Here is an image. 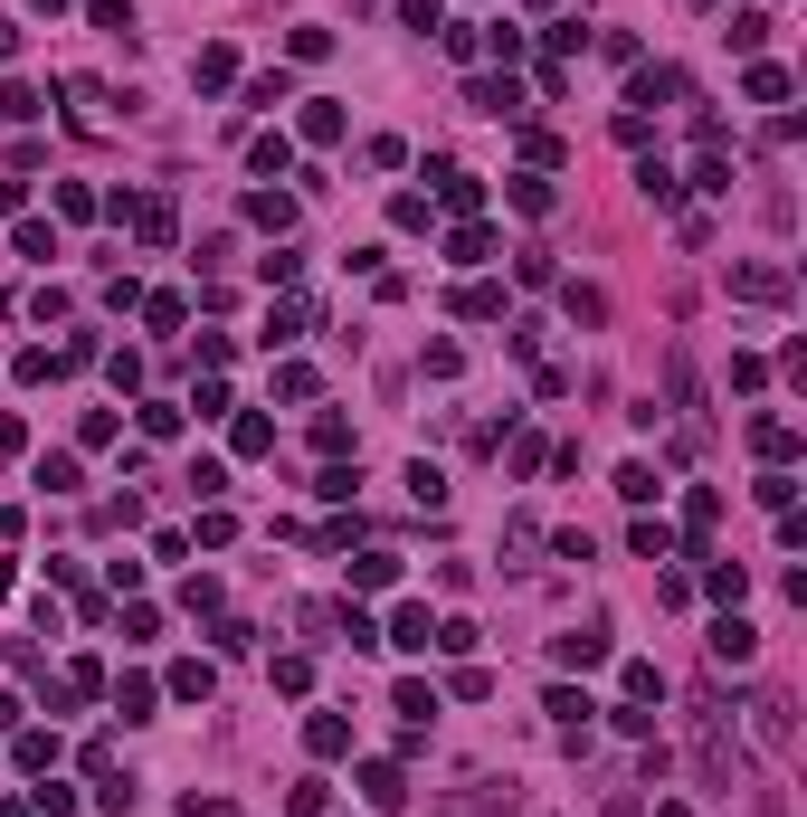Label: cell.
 <instances>
[{
	"label": "cell",
	"instance_id": "obj_27",
	"mask_svg": "<svg viewBox=\"0 0 807 817\" xmlns=\"http://www.w3.org/2000/svg\"><path fill=\"white\" fill-rule=\"evenodd\" d=\"M38 485L48 495H76V457H38Z\"/></svg>",
	"mask_w": 807,
	"mask_h": 817
},
{
	"label": "cell",
	"instance_id": "obj_9",
	"mask_svg": "<svg viewBox=\"0 0 807 817\" xmlns=\"http://www.w3.org/2000/svg\"><path fill=\"white\" fill-rule=\"evenodd\" d=\"M361 789H371V808H399V799H409V780H399V760H371V770H361Z\"/></svg>",
	"mask_w": 807,
	"mask_h": 817
},
{
	"label": "cell",
	"instance_id": "obj_13",
	"mask_svg": "<svg viewBox=\"0 0 807 817\" xmlns=\"http://www.w3.org/2000/svg\"><path fill=\"white\" fill-rule=\"evenodd\" d=\"M247 219H257V228H295V200H285V190H257V200H247Z\"/></svg>",
	"mask_w": 807,
	"mask_h": 817
},
{
	"label": "cell",
	"instance_id": "obj_17",
	"mask_svg": "<svg viewBox=\"0 0 807 817\" xmlns=\"http://www.w3.org/2000/svg\"><path fill=\"white\" fill-rule=\"evenodd\" d=\"M437 190H447V210H475V200H485V181H475V172H437Z\"/></svg>",
	"mask_w": 807,
	"mask_h": 817
},
{
	"label": "cell",
	"instance_id": "obj_30",
	"mask_svg": "<svg viewBox=\"0 0 807 817\" xmlns=\"http://www.w3.org/2000/svg\"><path fill=\"white\" fill-rule=\"evenodd\" d=\"M343 134V106H305V143H333Z\"/></svg>",
	"mask_w": 807,
	"mask_h": 817
},
{
	"label": "cell",
	"instance_id": "obj_23",
	"mask_svg": "<svg viewBox=\"0 0 807 817\" xmlns=\"http://www.w3.org/2000/svg\"><path fill=\"white\" fill-rule=\"evenodd\" d=\"M694 190H712V200H722V190H732V162H722V152H703V162H694Z\"/></svg>",
	"mask_w": 807,
	"mask_h": 817
},
{
	"label": "cell",
	"instance_id": "obj_11",
	"mask_svg": "<svg viewBox=\"0 0 807 817\" xmlns=\"http://www.w3.org/2000/svg\"><path fill=\"white\" fill-rule=\"evenodd\" d=\"M636 190H646V200H656V210H674V200H684V181H674L666 162H646V172H636Z\"/></svg>",
	"mask_w": 807,
	"mask_h": 817
},
{
	"label": "cell",
	"instance_id": "obj_15",
	"mask_svg": "<svg viewBox=\"0 0 807 817\" xmlns=\"http://www.w3.org/2000/svg\"><path fill=\"white\" fill-rule=\"evenodd\" d=\"M134 228L162 248V238H172V200H134Z\"/></svg>",
	"mask_w": 807,
	"mask_h": 817
},
{
	"label": "cell",
	"instance_id": "obj_7",
	"mask_svg": "<svg viewBox=\"0 0 807 817\" xmlns=\"http://www.w3.org/2000/svg\"><path fill=\"white\" fill-rule=\"evenodd\" d=\"M389 646H409V656L437 646V618H427V608H399V618H389Z\"/></svg>",
	"mask_w": 807,
	"mask_h": 817
},
{
	"label": "cell",
	"instance_id": "obj_34",
	"mask_svg": "<svg viewBox=\"0 0 807 817\" xmlns=\"http://www.w3.org/2000/svg\"><path fill=\"white\" fill-rule=\"evenodd\" d=\"M656 817H694V808H674V799H666V808H656Z\"/></svg>",
	"mask_w": 807,
	"mask_h": 817
},
{
	"label": "cell",
	"instance_id": "obj_14",
	"mask_svg": "<svg viewBox=\"0 0 807 817\" xmlns=\"http://www.w3.org/2000/svg\"><path fill=\"white\" fill-rule=\"evenodd\" d=\"M305 323H314V305H276V314H266V352H276V343H295Z\"/></svg>",
	"mask_w": 807,
	"mask_h": 817
},
{
	"label": "cell",
	"instance_id": "obj_10",
	"mask_svg": "<svg viewBox=\"0 0 807 817\" xmlns=\"http://www.w3.org/2000/svg\"><path fill=\"white\" fill-rule=\"evenodd\" d=\"M551 656H561V666H580V676H589L598 656H608V628H580V637H561V646H551Z\"/></svg>",
	"mask_w": 807,
	"mask_h": 817
},
{
	"label": "cell",
	"instance_id": "obj_3",
	"mask_svg": "<svg viewBox=\"0 0 807 817\" xmlns=\"http://www.w3.org/2000/svg\"><path fill=\"white\" fill-rule=\"evenodd\" d=\"M712 656H722V666H750V656H760V628H750V618H722V628H712Z\"/></svg>",
	"mask_w": 807,
	"mask_h": 817
},
{
	"label": "cell",
	"instance_id": "obj_20",
	"mask_svg": "<svg viewBox=\"0 0 807 817\" xmlns=\"http://www.w3.org/2000/svg\"><path fill=\"white\" fill-rule=\"evenodd\" d=\"M351 580H361V590H389V580H399V561H389V552H361V561H351Z\"/></svg>",
	"mask_w": 807,
	"mask_h": 817
},
{
	"label": "cell",
	"instance_id": "obj_5",
	"mask_svg": "<svg viewBox=\"0 0 807 817\" xmlns=\"http://www.w3.org/2000/svg\"><path fill=\"white\" fill-rule=\"evenodd\" d=\"M674 96H684V76H674V67H646V76H636V96H628V114H646V106H674Z\"/></svg>",
	"mask_w": 807,
	"mask_h": 817
},
{
	"label": "cell",
	"instance_id": "obj_31",
	"mask_svg": "<svg viewBox=\"0 0 807 817\" xmlns=\"http://www.w3.org/2000/svg\"><path fill=\"white\" fill-rule=\"evenodd\" d=\"M447 257H457V267H475V257H494V238H485V228H457V238H447Z\"/></svg>",
	"mask_w": 807,
	"mask_h": 817
},
{
	"label": "cell",
	"instance_id": "obj_33",
	"mask_svg": "<svg viewBox=\"0 0 807 817\" xmlns=\"http://www.w3.org/2000/svg\"><path fill=\"white\" fill-rule=\"evenodd\" d=\"M10 48H20V29H10V20H0V58H10Z\"/></svg>",
	"mask_w": 807,
	"mask_h": 817
},
{
	"label": "cell",
	"instance_id": "obj_19",
	"mask_svg": "<svg viewBox=\"0 0 807 817\" xmlns=\"http://www.w3.org/2000/svg\"><path fill=\"white\" fill-rule=\"evenodd\" d=\"M0 114H10V124H38L48 106H38V86H0Z\"/></svg>",
	"mask_w": 807,
	"mask_h": 817
},
{
	"label": "cell",
	"instance_id": "obj_4",
	"mask_svg": "<svg viewBox=\"0 0 807 817\" xmlns=\"http://www.w3.org/2000/svg\"><path fill=\"white\" fill-rule=\"evenodd\" d=\"M465 106L475 114H523V86L513 76H485V86H465Z\"/></svg>",
	"mask_w": 807,
	"mask_h": 817
},
{
	"label": "cell",
	"instance_id": "obj_8",
	"mask_svg": "<svg viewBox=\"0 0 807 817\" xmlns=\"http://www.w3.org/2000/svg\"><path fill=\"white\" fill-rule=\"evenodd\" d=\"M750 447H760L770 466H789V457H798V428H789V419H760V428H750Z\"/></svg>",
	"mask_w": 807,
	"mask_h": 817
},
{
	"label": "cell",
	"instance_id": "obj_2",
	"mask_svg": "<svg viewBox=\"0 0 807 817\" xmlns=\"http://www.w3.org/2000/svg\"><path fill=\"white\" fill-rule=\"evenodd\" d=\"M741 305H789V267H732Z\"/></svg>",
	"mask_w": 807,
	"mask_h": 817
},
{
	"label": "cell",
	"instance_id": "obj_29",
	"mask_svg": "<svg viewBox=\"0 0 807 817\" xmlns=\"http://www.w3.org/2000/svg\"><path fill=\"white\" fill-rule=\"evenodd\" d=\"M190 76H200V86H228V76H238V58H228V48H200V67H190Z\"/></svg>",
	"mask_w": 807,
	"mask_h": 817
},
{
	"label": "cell",
	"instance_id": "obj_6",
	"mask_svg": "<svg viewBox=\"0 0 807 817\" xmlns=\"http://www.w3.org/2000/svg\"><path fill=\"white\" fill-rule=\"evenodd\" d=\"M305 742H314V760H343V751H351V722H343V713H314V722H305Z\"/></svg>",
	"mask_w": 807,
	"mask_h": 817
},
{
	"label": "cell",
	"instance_id": "obj_22",
	"mask_svg": "<svg viewBox=\"0 0 807 817\" xmlns=\"http://www.w3.org/2000/svg\"><path fill=\"white\" fill-rule=\"evenodd\" d=\"M114 713H124V722H142V713H152V684L124 676V684H114Z\"/></svg>",
	"mask_w": 807,
	"mask_h": 817
},
{
	"label": "cell",
	"instance_id": "obj_12",
	"mask_svg": "<svg viewBox=\"0 0 807 817\" xmlns=\"http://www.w3.org/2000/svg\"><path fill=\"white\" fill-rule=\"evenodd\" d=\"M703 590H712V599L732 608V599H741V590H750V570H741V561H712V570H703Z\"/></svg>",
	"mask_w": 807,
	"mask_h": 817
},
{
	"label": "cell",
	"instance_id": "obj_1",
	"mask_svg": "<svg viewBox=\"0 0 807 817\" xmlns=\"http://www.w3.org/2000/svg\"><path fill=\"white\" fill-rule=\"evenodd\" d=\"M750 742L770 751V760L798 751V713H789V694H750Z\"/></svg>",
	"mask_w": 807,
	"mask_h": 817
},
{
	"label": "cell",
	"instance_id": "obj_32",
	"mask_svg": "<svg viewBox=\"0 0 807 817\" xmlns=\"http://www.w3.org/2000/svg\"><path fill=\"white\" fill-rule=\"evenodd\" d=\"M181 817H238L228 799H181Z\"/></svg>",
	"mask_w": 807,
	"mask_h": 817
},
{
	"label": "cell",
	"instance_id": "obj_28",
	"mask_svg": "<svg viewBox=\"0 0 807 817\" xmlns=\"http://www.w3.org/2000/svg\"><path fill=\"white\" fill-rule=\"evenodd\" d=\"M656 694H666V676H656V666L636 656V666H628V704H656Z\"/></svg>",
	"mask_w": 807,
	"mask_h": 817
},
{
	"label": "cell",
	"instance_id": "obj_18",
	"mask_svg": "<svg viewBox=\"0 0 807 817\" xmlns=\"http://www.w3.org/2000/svg\"><path fill=\"white\" fill-rule=\"evenodd\" d=\"M628 542H636V561H674V533H666V523H636Z\"/></svg>",
	"mask_w": 807,
	"mask_h": 817
},
{
	"label": "cell",
	"instance_id": "obj_35",
	"mask_svg": "<svg viewBox=\"0 0 807 817\" xmlns=\"http://www.w3.org/2000/svg\"><path fill=\"white\" fill-rule=\"evenodd\" d=\"M694 10H712V0H694Z\"/></svg>",
	"mask_w": 807,
	"mask_h": 817
},
{
	"label": "cell",
	"instance_id": "obj_21",
	"mask_svg": "<svg viewBox=\"0 0 807 817\" xmlns=\"http://www.w3.org/2000/svg\"><path fill=\"white\" fill-rule=\"evenodd\" d=\"M684 523H694V542H703L712 523H722V495H712V485H694V504H684Z\"/></svg>",
	"mask_w": 807,
	"mask_h": 817
},
{
	"label": "cell",
	"instance_id": "obj_25",
	"mask_svg": "<svg viewBox=\"0 0 807 817\" xmlns=\"http://www.w3.org/2000/svg\"><path fill=\"white\" fill-rule=\"evenodd\" d=\"M618 495H628V504H656V466H618Z\"/></svg>",
	"mask_w": 807,
	"mask_h": 817
},
{
	"label": "cell",
	"instance_id": "obj_24",
	"mask_svg": "<svg viewBox=\"0 0 807 817\" xmlns=\"http://www.w3.org/2000/svg\"><path fill=\"white\" fill-rule=\"evenodd\" d=\"M513 210H532V219H542V210H551V181H542V172H523V181H513Z\"/></svg>",
	"mask_w": 807,
	"mask_h": 817
},
{
	"label": "cell",
	"instance_id": "obj_16",
	"mask_svg": "<svg viewBox=\"0 0 807 817\" xmlns=\"http://www.w3.org/2000/svg\"><path fill=\"white\" fill-rule=\"evenodd\" d=\"M172 694H181V704H210V666H200V656H190V666H172Z\"/></svg>",
	"mask_w": 807,
	"mask_h": 817
},
{
	"label": "cell",
	"instance_id": "obj_26",
	"mask_svg": "<svg viewBox=\"0 0 807 817\" xmlns=\"http://www.w3.org/2000/svg\"><path fill=\"white\" fill-rule=\"evenodd\" d=\"M722 38H732V48H760V38H770V10H741V20H732Z\"/></svg>",
	"mask_w": 807,
	"mask_h": 817
}]
</instances>
